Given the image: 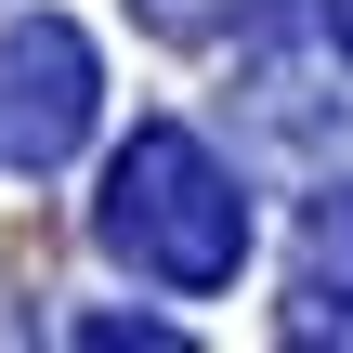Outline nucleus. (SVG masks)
Wrapping results in <instances>:
<instances>
[{"label": "nucleus", "mask_w": 353, "mask_h": 353, "mask_svg": "<svg viewBox=\"0 0 353 353\" xmlns=\"http://www.w3.org/2000/svg\"><path fill=\"white\" fill-rule=\"evenodd\" d=\"M92 236H105L131 275H157V288H236V262H249V196H236V170H223L196 131L144 118V131L105 157Z\"/></svg>", "instance_id": "1"}, {"label": "nucleus", "mask_w": 353, "mask_h": 353, "mask_svg": "<svg viewBox=\"0 0 353 353\" xmlns=\"http://www.w3.org/2000/svg\"><path fill=\"white\" fill-rule=\"evenodd\" d=\"M92 39L65 13H13L0 26V157L13 170H65L92 144Z\"/></svg>", "instance_id": "2"}, {"label": "nucleus", "mask_w": 353, "mask_h": 353, "mask_svg": "<svg viewBox=\"0 0 353 353\" xmlns=\"http://www.w3.org/2000/svg\"><path fill=\"white\" fill-rule=\"evenodd\" d=\"M314 26H327V52L353 65V0H314Z\"/></svg>", "instance_id": "6"}, {"label": "nucleus", "mask_w": 353, "mask_h": 353, "mask_svg": "<svg viewBox=\"0 0 353 353\" xmlns=\"http://www.w3.org/2000/svg\"><path fill=\"white\" fill-rule=\"evenodd\" d=\"M288 341H353V183H327V196H314V223H301Z\"/></svg>", "instance_id": "3"}, {"label": "nucleus", "mask_w": 353, "mask_h": 353, "mask_svg": "<svg viewBox=\"0 0 353 353\" xmlns=\"http://www.w3.org/2000/svg\"><path fill=\"white\" fill-rule=\"evenodd\" d=\"M131 13H144L157 39H223V26H236L249 0H131Z\"/></svg>", "instance_id": "4"}, {"label": "nucleus", "mask_w": 353, "mask_h": 353, "mask_svg": "<svg viewBox=\"0 0 353 353\" xmlns=\"http://www.w3.org/2000/svg\"><path fill=\"white\" fill-rule=\"evenodd\" d=\"M79 341H92V353H118V341H131V353H183L157 314H79Z\"/></svg>", "instance_id": "5"}]
</instances>
